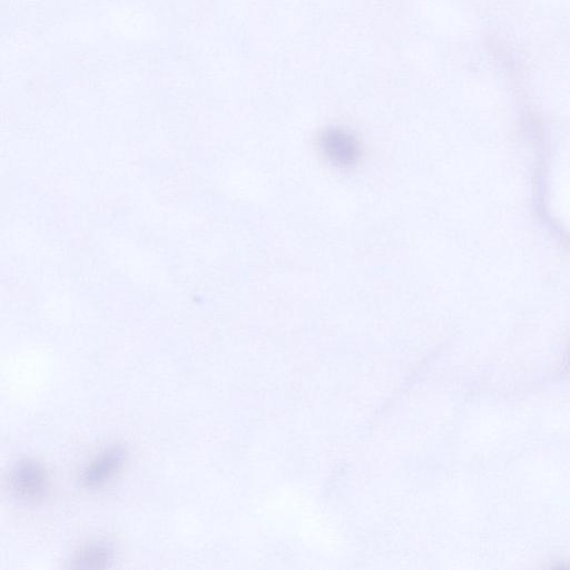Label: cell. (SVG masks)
Returning a JSON list of instances; mask_svg holds the SVG:
<instances>
[{
    "mask_svg": "<svg viewBox=\"0 0 570 570\" xmlns=\"http://www.w3.org/2000/svg\"><path fill=\"white\" fill-rule=\"evenodd\" d=\"M126 455L125 448L120 445L105 449L84 470L83 484L91 489L100 488L107 484L123 467Z\"/></svg>",
    "mask_w": 570,
    "mask_h": 570,
    "instance_id": "3957f363",
    "label": "cell"
},
{
    "mask_svg": "<svg viewBox=\"0 0 570 570\" xmlns=\"http://www.w3.org/2000/svg\"><path fill=\"white\" fill-rule=\"evenodd\" d=\"M12 495L25 504L41 501L48 490V476L44 467L35 460L19 461L9 474Z\"/></svg>",
    "mask_w": 570,
    "mask_h": 570,
    "instance_id": "6da1fadb",
    "label": "cell"
},
{
    "mask_svg": "<svg viewBox=\"0 0 570 570\" xmlns=\"http://www.w3.org/2000/svg\"><path fill=\"white\" fill-rule=\"evenodd\" d=\"M318 143L323 156L333 165L351 167L360 160L361 147L357 137L342 127L324 130Z\"/></svg>",
    "mask_w": 570,
    "mask_h": 570,
    "instance_id": "7a4b0ae2",
    "label": "cell"
},
{
    "mask_svg": "<svg viewBox=\"0 0 570 570\" xmlns=\"http://www.w3.org/2000/svg\"><path fill=\"white\" fill-rule=\"evenodd\" d=\"M114 560V549L110 544L98 542L83 547L71 560L75 569H104Z\"/></svg>",
    "mask_w": 570,
    "mask_h": 570,
    "instance_id": "277c9868",
    "label": "cell"
}]
</instances>
